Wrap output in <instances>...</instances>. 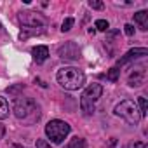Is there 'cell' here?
Returning a JSON list of instances; mask_svg holds the SVG:
<instances>
[{
	"mask_svg": "<svg viewBox=\"0 0 148 148\" xmlns=\"http://www.w3.org/2000/svg\"><path fill=\"white\" fill-rule=\"evenodd\" d=\"M70 131H71V127L66 124V122H63V120H51L47 125H45V134H47V138L54 143V145H61L63 143V139L70 134Z\"/></svg>",
	"mask_w": 148,
	"mask_h": 148,
	"instance_id": "8992f818",
	"label": "cell"
},
{
	"mask_svg": "<svg viewBox=\"0 0 148 148\" xmlns=\"http://www.w3.org/2000/svg\"><path fill=\"white\" fill-rule=\"evenodd\" d=\"M134 23H138L141 30H148V12H146V11L136 12V14H134Z\"/></svg>",
	"mask_w": 148,
	"mask_h": 148,
	"instance_id": "8fae6325",
	"label": "cell"
},
{
	"mask_svg": "<svg viewBox=\"0 0 148 148\" xmlns=\"http://www.w3.org/2000/svg\"><path fill=\"white\" fill-rule=\"evenodd\" d=\"M11 148H26V146H21V145H12Z\"/></svg>",
	"mask_w": 148,
	"mask_h": 148,
	"instance_id": "7402d4cb",
	"label": "cell"
},
{
	"mask_svg": "<svg viewBox=\"0 0 148 148\" xmlns=\"http://www.w3.org/2000/svg\"><path fill=\"white\" fill-rule=\"evenodd\" d=\"M103 94V86L101 84H91L84 92H82V98H80V108L86 115H91L94 113V105L96 101L101 98Z\"/></svg>",
	"mask_w": 148,
	"mask_h": 148,
	"instance_id": "5b68a950",
	"label": "cell"
},
{
	"mask_svg": "<svg viewBox=\"0 0 148 148\" xmlns=\"http://www.w3.org/2000/svg\"><path fill=\"white\" fill-rule=\"evenodd\" d=\"M94 28H96V30H99V32H106V30L110 28V25H108V21H106V19H98V21L94 23Z\"/></svg>",
	"mask_w": 148,
	"mask_h": 148,
	"instance_id": "2e32d148",
	"label": "cell"
},
{
	"mask_svg": "<svg viewBox=\"0 0 148 148\" xmlns=\"http://www.w3.org/2000/svg\"><path fill=\"white\" fill-rule=\"evenodd\" d=\"M124 33H125L127 37H132V35H134V26H132V25H125V26H124Z\"/></svg>",
	"mask_w": 148,
	"mask_h": 148,
	"instance_id": "ac0fdd59",
	"label": "cell"
},
{
	"mask_svg": "<svg viewBox=\"0 0 148 148\" xmlns=\"http://www.w3.org/2000/svg\"><path fill=\"white\" fill-rule=\"evenodd\" d=\"M32 54H33V59L37 63H44L47 59V56H49V49L45 45H37V47L32 49Z\"/></svg>",
	"mask_w": 148,
	"mask_h": 148,
	"instance_id": "30bf717a",
	"label": "cell"
},
{
	"mask_svg": "<svg viewBox=\"0 0 148 148\" xmlns=\"http://www.w3.org/2000/svg\"><path fill=\"white\" fill-rule=\"evenodd\" d=\"M64 148H86V139H82V138H73V139H70V143L68 145H64Z\"/></svg>",
	"mask_w": 148,
	"mask_h": 148,
	"instance_id": "4fadbf2b",
	"label": "cell"
},
{
	"mask_svg": "<svg viewBox=\"0 0 148 148\" xmlns=\"http://www.w3.org/2000/svg\"><path fill=\"white\" fill-rule=\"evenodd\" d=\"M18 19L21 23V28H23L21 30V38H28L30 35H40L47 28V19L40 12L25 11V12H19Z\"/></svg>",
	"mask_w": 148,
	"mask_h": 148,
	"instance_id": "6da1fadb",
	"label": "cell"
},
{
	"mask_svg": "<svg viewBox=\"0 0 148 148\" xmlns=\"http://www.w3.org/2000/svg\"><path fill=\"white\" fill-rule=\"evenodd\" d=\"M4 134H5V127H4L2 124H0V139L4 138Z\"/></svg>",
	"mask_w": 148,
	"mask_h": 148,
	"instance_id": "44dd1931",
	"label": "cell"
},
{
	"mask_svg": "<svg viewBox=\"0 0 148 148\" xmlns=\"http://www.w3.org/2000/svg\"><path fill=\"white\" fill-rule=\"evenodd\" d=\"M73 18H66L64 21H63V25H61V32H70L71 30V26H73Z\"/></svg>",
	"mask_w": 148,
	"mask_h": 148,
	"instance_id": "e0dca14e",
	"label": "cell"
},
{
	"mask_svg": "<svg viewBox=\"0 0 148 148\" xmlns=\"http://www.w3.org/2000/svg\"><path fill=\"white\" fill-rule=\"evenodd\" d=\"M58 54H59V58L64 59V61H77V59L80 58V49L77 47L75 42L70 40V42H64L63 45L58 47Z\"/></svg>",
	"mask_w": 148,
	"mask_h": 148,
	"instance_id": "52a82bcc",
	"label": "cell"
},
{
	"mask_svg": "<svg viewBox=\"0 0 148 148\" xmlns=\"http://www.w3.org/2000/svg\"><path fill=\"white\" fill-rule=\"evenodd\" d=\"M119 77H120V70H119V66L110 68V70H108V73H106V79H108L110 82H117V80H119Z\"/></svg>",
	"mask_w": 148,
	"mask_h": 148,
	"instance_id": "5bb4252c",
	"label": "cell"
},
{
	"mask_svg": "<svg viewBox=\"0 0 148 148\" xmlns=\"http://www.w3.org/2000/svg\"><path fill=\"white\" fill-rule=\"evenodd\" d=\"M145 79H146V68H145V64H141L138 68H132L127 82L131 87H141L145 84Z\"/></svg>",
	"mask_w": 148,
	"mask_h": 148,
	"instance_id": "ba28073f",
	"label": "cell"
},
{
	"mask_svg": "<svg viewBox=\"0 0 148 148\" xmlns=\"http://www.w3.org/2000/svg\"><path fill=\"white\" fill-rule=\"evenodd\" d=\"M138 110H139L141 117H143V115H146V110H148V103H146V98H143V96H139V98H138Z\"/></svg>",
	"mask_w": 148,
	"mask_h": 148,
	"instance_id": "9a60e30c",
	"label": "cell"
},
{
	"mask_svg": "<svg viewBox=\"0 0 148 148\" xmlns=\"http://www.w3.org/2000/svg\"><path fill=\"white\" fill-rule=\"evenodd\" d=\"M9 117V105H7V99L0 96V120H4Z\"/></svg>",
	"mask_w": 148,
	"mask_h": 148,
	"instance_id": "7c38bea8",
	"label": "cell"
},
{
	"mask_svg": "<svg viewBox=\"0 0 148 148\" xmlns=\"http://www.w3.org/2000/svg\"><path fill=\"white\" fill-rule=\"evenodd\" d=\"M12 110H14V115H16L19 120L26 122V124H35V122L40 119L38 105H37L32 98H23V96L16 98Z\"/></svg>",
	"mask_w": 148,
	"mask_h": 148,
	"instance_id": "7a4b0ae2",
	"label": "cell"
},
{
	"mask_svg": "<svg viewBox=\"0 0 148 148\" xmlns=\"http://www.w3.org/2000/svg\"><path fill=\"white\" fill-rule=\"evenodd\" d=\"M148 54V49H145V47H136V49H131L124 58H120L119 59V66H122V64H127V63H131V61H136L138 58H143V56H146Z\"/></svg>",
	"mask_w": 148,
	"mask_h": 148,
	"instance_id": "9c48e42d",
	"label": "cell"
},
{
	"mask_svg": "<svg viewBox=\"0 0 148 148\" xmlns=\"http://www.w3.org/2000/svg\"><path fill=\"white\" fill-rule=\"evenodd\" d=\"M37 148H51V145L45 139H37Z\"/></svg>",
	"mask_w": 148,
	"mask_h": 148,
	"instance_id": "ffe728a7",
	"label": "cell"
},
{
	"mask_svg": "<svg viewBox=\"0 0 148 148\" xmlns=\"http://www.w3.org/2000/svg\"><path fill=\"white\" fill-rule=\"evenodd\" d=\"M115 115L117 117H120V119H124L127 124H131V125H138L139 124V120H141V113H139V110H138V105L132 101V99H124V101H120L117 106H115Z\"/></svg>",
	"mask_w": 148,
	"mask_h": 148,
	"instance_id": "277c9868",
	"label": "cell"
},
{
	"mask_svg": "<svg viewBox=\"0 0 148 148\" xmlns=\"http://www.w3.org/2000/svg\"><path fill=\"white\" fill-rule=\"evenodd\" d=\"M89 5H91L92 9H103V7H105V5H103V2H98V0H91Z\"/></svg>",
	"mask_w": 148,
	"mask_h": 148,
	"instance_id": "d6986e66",
	"label": "cell"
},
{
	"mask_svg": "<svg viewBox=\"0 0 148 148\" xmlns=\"http://www.w3.org/2000/svg\"><path fill=\"white\" fill-rule=\"evenodd\" d=\"M58 82L66 91H77L86 84V75L75 66H64L58 70Z\"/></svg>",
	"mask_w": 148,
	"mask_h": 148,
	"instance_id": "3957f363",
	"label": "cell"
}]
</instances>
